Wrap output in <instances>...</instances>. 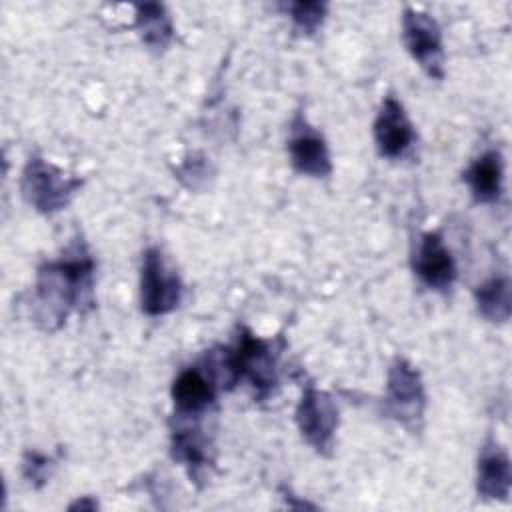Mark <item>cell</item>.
I'll return each mask as SVG.
<instances>
[{"mask_svg": "<svg viewBox=\"0 0 512 512\" xmlns=\"http://www.w3.org/2000/svg\"><path fill=\"white\" fill-rule=\"evenodd\" d=\"M94 276L96 260L82 238H76L60 258L42 262L32 296L36 324L54 332L66 324L72 312H88L94 306Z\"/></svg>", "mask_w": 512, "mask_h": 512, "instance_id": "6da1fadb", "label": "cell"}, {"mask_svg": "<svg viewBox=\"0 0 512 512\" xmlns=\"http://www.w3.org/2000/svg\"><path fill=\"white\" fill-rule=\"evenodd\" d=\"M286 342L282 336L262 338L250 328L238 326L234 342L230 346H220V352L210 350L206 362L214 370L220 388L232 390L240 382H248L254 400H270L278 386V362Z\"/></svg>", "mask_w": 512, "mask_h": 512, "instance_id": "7a4b0ae2", "label": "cell"}, {"mask_svg": "<svg viewBox=\"0 0 512 512\" xmlns=\"http://www.w3.org/2000/svg\"><path fill=\"white\" fill-rule=\"evenodd\" d=\"M84 180L40 154H30L22 168L20 190L24 200L40 214H56L64 210L80 192Z\"/></svg>", "mask_w": 512, "mask_h": 512, "instance_id": "3957f363", "label": "cell"}, {"mask_svg": "<svg viewBox=\"0 0 512 512\" xmlns=\"http://www.w3.org/2000/svg\"><path fill=\"white\" fill-rule=\"evenodd\" d=\"M424 410L426 390L418 368L404 356H396L388 366L382 412L410 432H418L424 422Z\"/></svg>", "mask_w": 512, "mask_h": 512, "instance_id": "277c9868", "label": "cell"}, {"mask_svg": "<svg viewBox=\"0 0 512 512\" xmlns=\"http://www.w3.org/2000/svg\"><path fill=\"white\" fill-rule=\"evenodd\" d=\"M294 420L302 440L320 456H330L338 430V404L312 382L302 384V394L296 404Z\"/></svg>", "mask_w": 512, "mask_h": 512, "instance_id": "5b68a950", "label": "cell"}, {"mask_svg": "<svg viewBox=\"0 0 512 512\" xmlns=\"http://www.w3.org/2000/svg\"><path fill=\"white\" fill-rule=\"evenodd\" d=\"M184 284L176 270L168 266L158 246H148L140 262V310L156 318L174 312L180 306Z\"/></svg>", "mask_w": 512, "mask_h": 512, "instance_id": "8992f818", "label": "cell"}, {"mask_svg": "<svg viewBox=\"0 0 512 512\" xmlns=\"http://www.w3.org/2000/svg\"><path fill=\"white\" fill-rule=\"evenodd\" d=\"M402 42L412 60L432 80H444V42L442 30L434 16L424 10L404 8Z\"/></svg>", "mask_w": 512, "mask_h": 512, "instance_id": "52a82bcc", "label": "cell"}, {"mask_svg": "<svg viewBox=\"0 0 512 512\" xmlns=\"http://www.w3.org/2000/svg\"><path fill=\"white\" fill-rule=\"evenodd\" d=\"M286 152L290 166L302 176L328 178L332 174V158L326 138L300 110L290 120Z\"/></svg>", "mask_w": 512, "mask_h": 512, "instance_id": "ba28073f", "label": "cell"}, {"mask_svg": "<svg viewBox=\"0 0 512 512\" xmlns=\"http://www.w3.org/2000/svg\"><path fill=\"white\" fill-rule=\"evenodd\" d=\"M220 382L208 362L182 368L170 388L174 416L178 420H200L218 398Z\"/></svg>", "mask_w": 512, "mask_h": 512, "instance_id": "9c48e42d", "label": "cell"}, {"mask_svg": "<svg viewBox=\"0 0 512 512\" xmlns=\"http://www.w3.org/2000/svg\"><path fill=\"white\" fill-rule=\"evenodd\" d=\"M410 266L414 276L434 292H448L456 278L458 266L440 232H422L412 246Z\"/></svg>", "mask_w": 512, "mask_h": 512, "instance_id": "30bf717a", "label": "cell"}, {"mask_svg": "<svg viewBox=\"0 0 512 512\" xmlns=\"http://www.w3.org/2000/svg\"><path fill=\"white\" fill-rule=\"evenodd\" d=\"M372 134H374V144L378 154L388 160H398L406 156V152L414 146L416 142L414 124L396 96L392 94L384 96L372 124Z\"/></svg>", "mask_w": 512, "mask_h": 512, "instance_id": "8fae6325", "label": "cell"}, {"mask_svg": "<svg viewBox=\"0 0 512 512\" xmlns=\"http://www.w3.org/2000/svg\"><path fill=\"white\" fill-rule=\"evenodd\" d=\"M170 456L182 464L198 488H202L214 468V444L198 424H178L170 432Z\"/></svg>", "mask_w": 512, "mask_h": 512, "instance_id": "7c38bea8", "label": "cell"}, {"mask_svg": "<svg viewBox=\"0 0 512 512\" xmlns=\"http://www.w3.org/2000/svg\"><path fill=\"white\" fill-rule=\"evenodd\" d=\"M512 488V464L506 448L494 436H486L476 464V494L482 500L508 502Z\"/></svg>", "mask_w": 512, "mask_h": 512, "instance_id": "4fadbf2b", "label": "cell"}, {"mask_svg": "<svg viewBox=\"0 0 512 512\" xmlns=\"http://www.w3.org/2000/svg\"><path fill=\"white\" fill-rule=\"evenodd\" d=\"M472 198L478 204H496L504 192V158L498 148L478 154L462 172Z\"/></svg>", "mask_w": 512, "mask_h": 512, "instance_id": "5bb4252c", "label": "cell"}, {"mask_svg": "<svg viewBox=\"0 0 512 512\" xmlns=\"http://www.w3.org/2000/svg\"><path fill=\"white\" fill-rule=\"evenodd\" d=\"M134 28L142 40V44L160 54L164 52L174 38V24L164 4L160 2H144L136 4Z\"/></svg>", "mask_w": 512, "mask_h": 512, "instance_id": "9a60e30c", "label": "cell"}, {"mask_svg": "<svg viewBox=\"0 0 512 512\" xmlns=\"http://www.w3.org/2000/svg\"><path fill=\"white\" fill-rule=\"evenodd\" d=\"M510 290L512 284L508 274L496 272L490 278H486L482 284L474 288V304L478 314L492 324L508 322L512 312Z\"/></svg>", "mask_w": 512, "mask_h": 512, "instance_id": "2e32d148", "label": "cell"}, {"mask_svg": "<svg viewBox=\"0 0 512 512\" xmlns=\"http://www.w3.org/2000/svg\"><path fill=\"white\" fill-rule=\"evenodd\" d=\"M276 8L282 10L292 20L294 28L306 36L316 34L328 16L326 2H282Z\"/></svg>", "mask_w": 512, "mask_h": 512, "instance_id": "e0dca14e", "label": "cell"}, {"mask_svg": "<svg viewBox=\"0 0 512 512\" xmlns=\"http://www.w3.org/2000/svg\"><path fill=\"white\" fill-rule=\"evenodd\" d=\"M56 468V460L40 450H24L22 454V464H20V470H22V478L26 480L28 486H32L34 490H40L52 476Z\"/></svg>", "mask_w": 512, "mask_h": 512, "instance_id": "ac0fdd59", "label": "cell"}, {"mask_svg": "<svg viewBox=\"0 0 512 512\" xmlns=\"http://www.w3.org/2000/svg\"><path fill=\"white\" fill-rule=\"evenodd\" d=\"M210 174V164L206 162V156H202L200 152H192L176 170L178 180H182V184L190 190H198L202 184H206Z\"/></svg>", "mask_w": 512, "mask_h": 512, "instance_id": "d6986e66", "label": "cell"}, {"mask_svg": "<svg viewBox=\"0 0 512 512\" xmlns=\"http://www.w3.org/2000/svg\"><path fill=\"white\" fill-rule=\"evenodd\" d=\"M68 508H70V510H78V508H80V510H82V508H88V510H96V508H98V502H96V500H92L90 496H84L82 500L78 498L76 502H72Z\"/></svg>", "mask_w": 512, "mask_h": 512, "instance_id": "ffe728a7", "label": "cell"}]
</instances>
